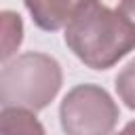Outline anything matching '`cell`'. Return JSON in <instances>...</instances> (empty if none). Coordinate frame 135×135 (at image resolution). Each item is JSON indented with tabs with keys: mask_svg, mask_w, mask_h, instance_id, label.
<instances>
[{
	"mask_svg": "<svg viewBox=\"0 0 135 135\" xmlns=\"http://www.w3.org/2000/svg\"><path fill=\"white\" fill-rule=\"evenodd\" d=\"M68 49L91 70H110L135 49V27L101 0H86L63 30Z\"/></svg>",
	"mask_w": 135,
	"mask_h": 135,
	"instance_id": "cell-1",
	"label": "cell"
},
{
	"mask_svg": "<svg viewBox=\"0 0 135 135\" xmlns=\"http://www.w3.org/2000/svg\"><path fill=\"white\" fill-rule=\"evenodd\" d=\"M116 135H135V120L127 122V124L122 127V131H118Z\"/></svg>",
	"mask_w": 135,
	"mask_h": 135,
	"instance_id": "cell-9",
	"label": "cell"
},
{
	"mask_svg": "<svg viewBox=\"0 0 135 135\" xmlns=\"http://www.w3.org/2000/svg\"><path fill=\"white\" fill-rule=\"evenodd\" d=\"M86 0H23L32 21L44 32H57L70 23Z\"/></svg>",
	"mask_w": 135,
	"mask_h": 135,
	"instance_id": "cell-4",
	"label": "cell"
},
{
	"mask_svg": "<svg viewBox=\"0 0 135 135\" xmlns=\"http://www.w3.org/2000/svg\"><path fill=\"white\" fill-rule=\"evenodd\" d=\"M120 118L118 103L99 84H76L59 105V122L65 135H112Z\"/></svg>",
	"mask_w": 135,
	"mask_h": 135,
	"instance_id": "cell-3",
	"label": "cell"
},
{
	"mask_svg": "<svg viewBox=\"0 0 135 135\" xmlns=\"http://www.w3.org/2000/svg\"><path fill=\"white\" fill-rule=\"evenodd\" d=\"M114 86H116V93H118V99L135 112V59H131L116 76L114 80Z\"/></svg>",
	"mask_w": 135,
	"mask_h": 135,
	"instance_id": "cell-7",
	"label": "cell"
},
{
	"mask_svg": "<svg viewBox=\"0 0 135 135\" xmlns=\"http://www.w3.org/2000/svg\"><path fill=\"white\" fill-rule=\"evenodd\" d=\"M0 135H46L36 112L6 105L0 112Z\"/></svg>",
	"mask_w": 135,
	"mask_h": 135,
	"instance_id": "cell-5",
	"label": "cell"
},
{
	"mask_svg": "<svg viewBox=\"0 0 135 135\" xmlns=\"http://www.w3.org/2000/svg\"><path fill=\"white\" fill-rule=\"evenodd\" d=\"M63 84L59 61L46 53L27 51L4 63L0 72L2 108H25L30 112L44 110Z\"/></svg>",
	"mask_w": 135,
	"mask_h": 135,
	"instance_id": "cell-2",
	"label": "cell"
},
{
	"mask_svg": "<svg viewBox=\"0 0 135 135\" xmlns=\"http://www.w3.org/2000/svg\"><path fill=\"white\" fill-rule=\"evenodd\" d=\"M2 63H8L23 40V21L13 11H2Z\"/></svg>",
	"mask_w": 135,
	"mask_h": 135,
	"instance_id": "cell-6",
	"label": "cell"
},
{
	"mask_svg": "<svg viewBox=\"0 0 135 135\" xmlns=\"http://www.w3.org/2000/svg\"><path fill=\"white\" fill-rule=\"evenodd\" d=\"M133 27H135V0H120L118 2V8H116Z\"/></svg>",
	"mask_w": 135,
	"mask_h": 135,
	"instance_id": "cell-8",
	"label": "cell"
}]
</instances>
